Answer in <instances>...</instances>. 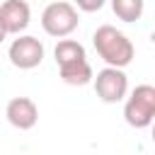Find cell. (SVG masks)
<instances>
[{"instance_id": "1", "label": "cell", "mask_w": 155, "mask_h": 155, "mask_svg": "<svg viewBox=\"0 0 155 155\" xmlns=\"http://www.w3.org/2000/svg\"><path fill=\"white\" fill-rule=\"evenodd\" d=\"M92 44H94L99 58L109 68H121L124 70L133 61V56H136V48H133L131 39L124 31H119L116 27H111V24L97 27V31L92 36Z\"/></svg>"}, {"instance_id": "2", "label": "cell", "mask_w": 155, "mask_h": 155, "mask_svg": "<svg viewBox=\"0 0 155 155\" xmlns=\"http://www.w3.org/2000/svg\"><path fill=\"white\" fill-rule=\"evenodd\" d=\"M124 119L133 128L155 124V85H138L124 104Z\"/></svg>"}, {"instance_id": "3", "label": "cell", "mask_w": 155, "mask_h": 155, "mask_svg": "<svg viewBox=\"0 0 155 155\" xmlns=\"http://www.w3.org/2000/svg\"><path fill=\"white\" fill-rule=\"evenodd\" d=\"M78 10L73 2H65V0H58V2H51L46 5V10L41 12V27L48 36H56V39H65L70 36L75 29H78Z\"/></svg>"}, {"instance_id": "4", "label": "cell", "mask_w": 155, "mask_h": 155, "mask_svg": "<svg viewBox=\"0 0 155 155\" xmlns=\"http://www.w3.org/2000/svg\"><path fill=\"white\" fill-rule=\"evenodd\" d=\"M94 92L102 102L107 104H116L126 97L128 92V78L121 68H102L94 78Z\"/></svg>"}, {"instance_id": "5", "label": "cell", "mask_w": 155, "mask_h": 155, "mask_svg": "<svg viewBox=\"0 0 155 155\" xmlns=\"http://www.w3.org/2000/svg\"><path fill=\"white\" fill-rule=\"evenodd\" d=\"M7 56H10V63H12L15 68H19V70H31V68H36V65L44 61V44H41L36 36L24 34V36H19V39H15V41L10 44Z\"/></svg>"}, {"instance_id": "6", "label": "cell", "mask_w": 155, "mask_h": 155, "mask_svg": "<svg viewBox=\"0 0 155 155\" xmlns=\"http://www.w3.org/2000/svg\"><path fill=\"white\" fill-rule=\"evenodd\" d=\"M5 116L15 128L29 131L39 121V109H36L34 99H29V97H12L5 107Z\"/></svg>"}, {"instance_id": "7", "label": "cell", "mask_w": 155, "mask_h": 155, "mask_svg": "<svg viewBox=\"0 0 155 155\" xmlns=\"http://www.w3.org/2000/svg\"><path fill=\"white\" fill-rule=\"evenodd\" d=\"M0 19H2L7 34H19L29 27L31 10H29L27 0H5L0 5Z\"/></svg>"}, {"instance_id": "8", "label": "cell", "mask_w": 155, "mask_h": 155, "mask_svg": "<svg viewBox=\"0 0 155 155\" xmlns=\"http://www.w3.org/2000/svg\"><path fill=\"white\" fill-rule=\"evenodd\" d=\"M53 56H56V65H70V63H78V61H87V53L82 48V44L73 41V39H61L53 48Z\"/></svg>"}, {"instance_id": "9", "label": "cell", "mask_w": 155, "mask_h": 155, "mask_svg": "<svg viewBox=\"0 0 155 155\" xmlns=\"http://www.w3.org/2000/svg\"><path fill=\"white\" fill-rule=\"evenodd\" d=\"M58 73H61V80L63 82L75 85V87H82V85H87L94 78L90 61H78V63H70V65H61Z\"/></svg>"}, {"instance_id": "10", "label": "cell", "mask_w": 155, "mask_h": 155, "mask_svg": "<svg viewBox=\"0 0 155 155\" xmlns=\"http://www.w3.org/2000/svg\"><path fill=\"white\" fill-rule=\"evenodd\" d=\"M111 10L121 22H136L143 15V0H111Z\"/></svg>"}, {"instance_id": "11", "label": "cell", "mask_w": 155, "mask_h": 155, "mask_svg": "<svg viewBox=\"0 0 155 155\" xmlns=\"http://www.w3.org/2000/svg\"><path fill=\"white\" fill-rule=\"evenodd\" d=\"M104 2H107V0H75V5H78L82 12H97V10L104 7Z\"/></svg>"}, {"instance_id": "12", "label": "cell", "mask_w": 155, "mask_h": 155, "mask_svg": "<svg viewBox=\"0 0 155 155\" xmlns=\"http://www.w3.org/2000/svg\"><path fill=\"white\" fill-rule=\"evenodd\" d=\"M5 36H7V29H5V24H2V19H0V44L5 41Z\"/></svg>"}, {"instance_id": "13", "label": "cell", "mask_w": 155, "mask_h": 155, "mask_svg": "<svg viewBox=\"0 0 155 155\" xmlns=\"http://www.w3.org/2000/svg\"><path fill=\"white\" fill-rule=\"evenodd\" d=\"M153 143H155V124H153Z\"/></svg>"}]
</instances>
